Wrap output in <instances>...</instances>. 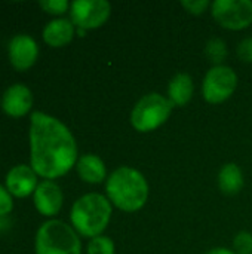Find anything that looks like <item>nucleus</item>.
<instances>
[{"instance_id":"nucleus-6","label":"nucleus","mask_w":252,"mask_h":254,"mask_svg":"<svg viewBox=\"0 0 252 254\" xmlns=\"http://www.w3.org/2000/svg\"><path fill=\"white\" fill-rule=\"evenodd\" d=\"M238 88V74L229 65H214L205 74L202 95L211 104H220L229 100Z\"/></svg>"},{"instance_id":"nucleus-15","label":"nucleus","mask_w":252,"mask_h":254,"mask_svg":"<svg viewBox=\"0 0 252 254\" xmlns=\"http://www.w3.org/2000/svg\"><path fill=\"white\" fill-rule=\"evenodd\" d=\"M193 79L187 73H177L168 85V100L174 107L186 106L193 97Z\"/></svg>"},{"instance_id":"nucleus-10","label":"nucleus","mask_w":252,"mask_h":254,"mask_svg":"<svg viewBox=\"0 0 252 254\" xmlns=\"http://www.w3.org/2000/svg\"><path fill=\"white\" fill-rule=\"evenodd\" d=\"M0 106L4 115L10 118H22L31 112L33 107V92L24 83L10 85L0 98Z\"/></svg>"},{"instance_id":"nucleus-2","label":"nucleus","mask_w":252,"mask_h":254,"mask_svg":"<svg viewBox=\"0 0 252 254\" xmlns=\"http://www.w3.org/2000/svg\"><path fill=\"white\" fill-rule=\"evenodd\" d=\"M105 192L114 207L126 213H134L141 210L147 202L149 183L138 170L120 167L108 176Z\"/></svg>"},{"instance_id":"nucleus-21","label":"nucleus","mask_w":252,"mask_h":254,"mask_svg":"<svg viewBox=\"0 0 252 254\" xmlns=\"http://www.w3.org/2000/svg\"><path fill=\"white\" fill-rule=\"evenodd\" d=\"M209 0H183L181 6L192 15H202L208 7H211Z\"/></svg>"},{"instance_id":"nucleus-23","label":"nucleus","mask_w":252,"mask_h":254,"mask_svg":"<svg viewBox=\"0 0 252 254\" xmlns=\"http://www.w3.org/2000/svg\"><path fill=\"white\" fill-rule=\"evenodd\" d=\"M238 55L244 63H252V37L244 39L238 45Z\"/></svg>"},{"instance_id":"nucleus-20","label":"nucleus","mask_w":252,"mask_h":254,"mask_svg":"<svg viewBox=\"0 0 252 254\" xmlns=\"http://www.w3.org/2000/svg\"><path fill=\"white\" fill-rule=\"evenodd\" d=\"M233 249L236 254H252V234L239 232L235 237Z\"/></svg>"},{"instance_id":"nucleus-7","label":"nucleus","mask_w":252,"mask_h":254,"mask_svg":"<svg viewBox=\"0 0 252 254\" xmlns=\"http://www.w3.org/2000/svg\"><path fill=\"white\" fill-rule=\"evenodd\" d=\"M212 18L227 30H244L252 24L251 0H215L211 4Z\"/></svg>"},{"instance_id":"nucleus-18","label":"nucleus","mask_w":252,"mask_h":254,"mask_svg":"<svg viewBox=\"0 0 252 254\" xmlns=\"http://www.w3.org/2000/svg\"><path fill=\"white\" fill-rule=\"evenodd\" d=\"M88 254H114V243L111 238L100 235L88 243Z\"/></svg>"},{"instance_id":"nucleus-19","label":"nucleus","mask_w":252,"mask_h":254,"mask_svg":"<svg viewBox=\"0 0 252 254\" xmlns=\"http://www.w3.org/2000/svg\"><path fill=\"white\" fill-rule=\"evenodd\" d=\"M70 4L67 0H40L39 6L49 15H64L67 10H70Z\"/></svg>"},{"instance_id":"nucleus-5","label":"nucleus","mask_w":252,"mask_h":254,"mask_svg":"<svg viewBox=\"0 0 252 254\" xmlns=\"http://www.w3.org/2000/svg\"><path fill=\"white\" fill-rule=\"evenodd\" d=\"M172 103L157 94L151 92L138 100L131 112V124L138 132H150L163 125L172 112Z\"/></svg>"},{"instance_id":"nucleus-17","label":"nucleus","mask_w":252,"mask_h":254,"mask_svg":"<svg viewBox=\"0 0 252 254\" xmlns=\"http://www.w3.org/2000/svg\"><path fill=\"white\" fill-rule=\"evenodd\" d=\"M205 54L214 65H221L224 58L227 57V46L223 39L220 37H212L205 48Z\"/></svg>"},{"instance_id":"nucleus-9","label":"nucleus","mask_w":252,"mask_h":254,"mask_svg":"<svg viewBox=\"0 0 252 254\" xmlns=\"http://www.w3.org/2000/svg\"><path fill=\"white\" fill-rule=\"evenodd\" d=\"M7 57L15 70L25 71L36 64L39 58V45L30 34H16L9 40Z\"/></svg>"},{"instance_id":"nucleus-11","label":"nucleus","mask_w":252,"mask_h":254,"mask_svg":"<svg viewBox=\"0 0 252 254\" xmlns=\"http://www.w3.org/2000/svg\"><path fill=\"white\" fill-rule=\"evenodd\" d=\"M36 171L25 164H19L12 167L4 177V188L15 198H27L34 193L39 186Z\"/></svg>"},{"instance_id":"nucleus-24","label":"nucleus","mask_w":252,"mask_h":254,"mask_svg":"<svg viewBox=\"0 0 252 254\" xmlns=\"http://www.w3.org/2000/svg\"><path fill=\"white\" fill-rule=\"evenodd\" d=\"M206 254H236L235 252L229 250V249H224V247H217V249H212L209 250Z\"/></svg>"},{"instance_id":"nucleus-8","label":"nucleus","mask_w":252,"mask_h":254,"mask_svg":"<svg viewBox=\"0 0 252 254\" xmlns=\"http://www.w3.org/2000/svg\"><path fill=\"white\" fill-rule=\"evenodd\" d=\"M111 4L105 0H76L70 4V19L79 30H94L107 22Z\"/></svg>"},{"instance_id":"nucleus-26","label":"nucleus","mask_w":252,"mask_h":254,"mask_svg":"<svg viewBox=\"0 0 252 254\" xmlns=\"http://www.w3.org/2000/svg\"><path fill=\"white\" fill-rule=\"evenodd\" d=\"M0 101H1V100H0Z\"/></svg>"},{"instance_id":"nucleus-4","label":"nucleus","mask_w":252,"mask_h":254,"mask_svg":"<svg viewBox=\"0 0 252 254\" xmlns=\"http://www.w3.org/2000/svg\"><path fill=\"white\" fill-rule=\"evenodd\" d=\"M36 254H82V243L73 226L50 219L36 232Z\"/></svg>"},{"instance_id":"nucleus-25","label":"nucleus","mask_w":252,"mask_h":254,"mask_svg":"<svg viewBox=\"0 0 252 254\" xmlns=\"http://www.w3.org/2000/svg\"><path fill=\"white\" fill-rule=\"evenodd\" d=\"M0 231H1V219H0Z\"/></svg>"},{"instance_id":"nucleus-14","label":"nucleus","mask_w":252,"mask_h":254,"mask_svg":"<svg viewBox=\"0 0 252 254\" xmlns=\"http://www.w3.org/2000/svg\"><path fill=\"white\" fill-rule=\"evenodd\" d=\"M76 171L79 177L89 185H100L107 179V168L104 161L94 153L82 155L77 159Z\"/></svg>"},{"instance_id":"nucleus-1","label":"nucleus","mask_w":252,"mask_h":254,"mask_svg":"<svg viewBox=\"0 0 252 254\" xmlns=\"http://www.w3.org/2000/svg\"><path fill=\"white\" fill-rule=\"evenodd\" d=\"M30 167L39 177L55 180L76 167L77 143L71 131L56 118L33 112L28 129Z\"/></svg>"},{"instance_id":"nucleus-22","label":"nucleus","mask_w":252,"mask_h":254,"mask_svg":"<svg viewBox=\"0 0 252 254\" xmlns=\"http://www.w3.org/2000/svg\"><path fill=\"white\" fill-rule=\"evenodd\" d=\"M12 210H13V196L3 185H0V219L10 214Z\"/></svg>"},{"instance_id":"nucleus-12","label":"nucleus","mask_w":252,"mask_h":254,"mask_svg":"<svg viewBox=\"0 0 252 254\" xmlns=\"http://www.w3.org/2000/svg\"><path fill=\"white\" fill-rule=\"evenodd\" d=\"M33 202L43 217H55L62 208L64 195L53 180H43L33 193Z\"/></svg>"},{"instance_id":"nucleus-3","label":"nucleus","mask_w":252,"mask_h":254,"mask_svg":"<svg viewBox=\"0 0 252 254\" xmlns=\"http://www.w3.org/2000/svg\"><path fill=\"white\" fill-rule=\"evenodd\" d=\"M111 202L101 193H86L71 207L70 220L73 229L86 238L100 237L110 223Z\"/></svg>"},{"instance_id":"nucleus-16","label":"nucleus","mask_w":252,"mask_h":254,"mask_svg":"<svg viewBox=\"0 0 252 254\" xmlns=\"http://www.w3.org/2000/svg\"><path fill=\"white\" fill-rule=\"evenodd\" d=\"M218 186L224 195H238L244 188V174L241 168L233 162L223 165L218 173Z\"/></svg>"},{"instance_id":"nucleus-13","label":"nucleus","mask_w":252,"mask_h":254,"mask_svg":"<svg viewBox=\"0 0 252 254\" xmlns=\"http://www.w3.org/2000/svg\"><path fill=\"white\" fill-rule=\"evenodd\" d=\"M76 34V25L68 18H55L49 21L43 31V40L50 48H62L68 45Z\"/></svg>"}]
</instances>
